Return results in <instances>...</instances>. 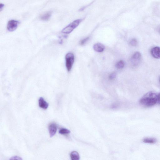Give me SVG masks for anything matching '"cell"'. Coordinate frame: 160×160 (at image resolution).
Masks as SVG:
<instances>
[{
	"mask_svg": "<svg viewBox=\"0 0 160 160\" xmlns=\"http://www.w3.org/2000/svg\"><path fill=\"white\" fill-rule=\"evenodd\" d=\"M48 129L50 136L52 137L55 134L57 130V127L56 124L55 123H51L49 126Z\"/></svg>",
	"mask_w": 160,
	"mask_h": 160,
	"instance_id": "52a82bcc",
	"label": "cell"
},
{
	"mask_svg": "<svg viewBox=\"0 0 160 160\" xmlns=\"http://www.w3.org/2000/svg\"><path fill=\"white\" fill-rule=\"evenodd\" d=\"M158 95L154 92L150 91L145 94L140 99V103L146 107H151L158 102Z\"/></svg>",
	"mask_w": 160,
	"mask_h": 160,
	"instance_id": "6da1fadb",
	"label": "cell"
},
{
	"mask_svg": "<svg viewBox=\"0 0 160 160\" xmlns=\"http://www.w3.org/2000/svg\"><path fill=\"white\" fill-rule=\"evenodd\" d=\"M130 44L133 46H136L137 44V41L135 38H132L130 41Z\"/></svg>",
	"mask_w": 160,
	"mask_h": 160,
	"instance_id": "9a60e30c",
	"label": "cell"
},
{
	"mask_svg": "<svg viewBox=\"0 0 160 160\" xmlns=\"http://www.w3.org/2000/svg\"><path fill=\"white\" fill-rule=\"evenodd\" d=\"M125 66L124 62L122 60L118 62L116 64L115 66L117 68L119 69L122 68Z\"/></svg>",
	"mask_w": 160,
	"mask_h": 160,
	"instance_id": "4fadbf2b",
	"label": "cell"
},
{
	"mask_svg": "<svg viewBox=\"0 0 160 160\" xmlns=\"http://www.w3.org/2000/svg\"><path fill=\"white\" fill-rule=\"evenodd\" d=\"M119 104L118 103H115L112 104L111 106V108L113 109H117L119 107Z\"/></svg>",
	"mask_w": 160,
	"mask_h": 160,
	"instance_id": "ac0fdd59",
	"label": "cell"
},
{
	"mask_svg": "<svg viewBox=\"0 0 160 160\" xmlns=\"http://www.w3.org/2000/svg\"><path fill=\"white\" fill-rule=\"evenodd\" d=\"M4 6V5L3 4L1 3L0 4V10L1 11L2 9Z\"/></svg>",
	"mask_w": 160,
	"mask_h": 160,
	"instance_id": "44dd1931",
	"label": "cell"
},
{
	"mask_svg": "<svg viewBox=\"0 0 160 160\" xmlns=\"http://www.w3.org/2000/svg\"><path fill=\"white\" fill-rule=\"evenodd\" d=\"M151 55L156 59L160 58V47L156 46L152 48L150 50Z\"/></svg>",
	"mask_w": 160,
	"mask_h": 160,
	"instance_id": "8992f818",
	"label": "cell"
},
{
	"mask_svg": "<svg viewBox=\"0 0 160 160\" xmlns=\"http://www.w3.org/2000/svg\"><path fill=\"white\" fill-rule=\"evenodd\" d=\"M105 47L102 44L98 43L94 44L93 46L94 50L97 52H102L105 49Z\"/></svg>",
	"mask_w": 160,
	"mask_h": 160,
	"instance_id": "ba28073f",
	"label": "cell"
},
{
	"mask_svg": "<svg viewBox=\"0 0 160 160\" xmlns=\"http://www.w3.org/2000/svg\"><path fill=\"white\" fill-rule=\"evenodd\" d=\"M141 58L142 55L140 52H135L132 55L130 59L131 64L133 66H138L140 62Z\"/></svg>",
	"mask_w": 160,
	"mask_h": 160,
	"instance_id": "277c9868",
	"label": "cell"
},
{
	"mask_svg": "<svg viewBox=\"0 0 160 160\" xmlns=\"http://www.w3.org/2000/svg\"><path fill=\"white\" fill-rule=\"evenodd\" d=\"M9 160H22V158L16 156L11 157Z\"/></svg>",
	"mask_w": 160,
	"mask_h": 160,
	"instance_id": "d6986e66",
	"label": "cell"
},
{
	"mask_svg": "<svg viewBox=\"0 0 160 160\" xmlns=\"http://www.w3.org/2000/svg\"><path fill=\"white\" fill-rule=\"evenodd\" d=\"M19 23V21L14 20L9 21L7 25V29L10 32H12L17 28Z\"/></svg>",
	"mask_w": 160,
	"mask_h": 160,
	"instance_id": "5b68a950",
	"label": "cell"
},
{
	"mask_svg": "<svg viewBox=\"0 0 160 160\" xmlns=\"http://www.w3.org/2000/svg\"><path fill=\"white\" fill-rule=\"evenodd\" d=\"M38 104L40 107L44 109H47L48 106V104L42 97H40L38 100Z\"/></svg>",
	"mask_w": 160,
	"mask_h": 160,
	"instance_id": "9c48e42d",
	"label": "cell"
},
{
	"mask_svg": "<svg viewBox=\"0 0 160 160\" xmlns=\"http://www.w3.org/2000/svg\"><path fill=\"white\" fill-rule=\"evenodd\" d=\"M82 20V19H78L74 21L62 29L61 32L65 34L71 33L78 26Z\"/></svg>",
	"mask_w": 160,
	"mask_h": 160,
	"instance_id": "7a4b0ae2",
	"label": "cell"
},
{
	"mask_svg": "<svg viewBox=\"0 0 160 160\" xmlns=\"http://www.w3.org/2000/svg\"><path fill=\"white\" fill-rule=\"evenodd\" d=\"M59 132L61 134L66 135L70 133V131L66 128H62L59 130Z\"/></svg>",
	"mask_w": 160,
	"mask_h": 160,
	"instance_id": "5bb4252c",
	"label": "cell"
},
{
	"mask_svg": "<svg viewBox=\"0 0 160 160\" xmlns=\"http://www.w3.org/2000/svg\"><path fill=\"white\" fill-rule=\"evenodd\" d=\"M52 13V12L50 11L46 12L40 15V19L43 21H48L50 18Z\"/></svg>",
	"mask_w": 160,
	"mask_h": 160,
	"instance_id": "30bf717a",
	"label": "cell"
},
{
	"mask_svg": "<svg viewBox=\"0 0 160 160\" xmlns=\"http://www.w3.org/2000/svg\"><path fill=\"white\" fill-rule=\"evenodd\" d=\"M142 141L145 143L154 144L157 142V139L154 138L147 137L144 138Z\"/></svg>",
	"mask_w": 160,
	"mask_h": 160,
	"instance_id": "8fae6325",
	"label": "cell"
},
{
	"mask_svg": "<svg viewBox=\"0 0 160 160\" xmlns=\"http://www.w3.org/2000/svg\"><path fill=\"white\" fill-rule=\"evenodd\" d=\"M70 156L71 160H79V154L76 151L72 152L70 153Z\"/></svg>",
	"mask_w": 160,
	"mask_h": 160,
	"instance_id": "7c38bea8",
	"label": "cell"
},
{
	"mask_svg": "<svg viewBox=\"0 0 160 160\" xmlns=\"http://www.w3.org/2000/svg\"><path fill=\"white\" fill-rule=\"evenodd\" d=\"M65 64L67 70L70 71L73 66L74 60V55L72 53L69 52L67 53L65 57Z\"/></svg>",
	"mask_w": 160,
	"mask_h": 160,
	"instance_id": "3957f363",
	"label": "cell"
},
{
	"mask_svg": "<svg viewBox=\"0 0 160 160\" xmlns=\"http://www.w3.org/2000/svg\"><path fill=\"white\" fill-rule=\"evenodd\" d=\"M160 104V93L158 95V102Z\"/></svg>",
	"mask_w": 160,
	"mask_h": 160,
	"instance_id": "ffe728a7",
	"label": "cell"
},
{
	"mask_svg": "<svg viewBox=\"0 0 160 160\" xmlns=\"http://www.w3.org/2000/svg\"><path fill=\"white\" fill-rule=\"evenodd\" d=\"M116 76V73L115 72L112 73L109 76V78L111 80H112L115 78Z\"/></svg>",
	"mask_w": 160,
	"mask_h": 160,
	"instance_id": "e0dca14e",
	"label": "cell"
},
{
	"mask_svg": "<svg viewBox=\"0 0 160 160\" xmlns=\"http://www.w3.org/2000/svg\"><path fill=\"white\" fill-rule=\"evenodd\" d=\"M89 39V37H88L82 40L80 42V45H84L88 40Z\"/></svg>",
	"mask_w": 160,
	"mask_h": 160,
	"instance_id": "2e32d148",
	"label": "cell"
},
{
	"mask_svg": "<svg viewBox=\"0 0 160 160\" xmlns=\"http://www.w3.org/2000/svg\"><path fill=\"white\" fill-rule=\"evenodd\" d=\"M159 83H160V76L159 77Z\"/></svg>",
	"mask_w": 160,
	"mask_h": 160,
	"instance_id": "7402d4cb",
	"label": "cell"
}]
</instances>
